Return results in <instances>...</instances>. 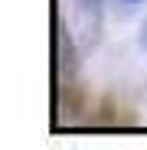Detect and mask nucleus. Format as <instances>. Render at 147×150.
<instances>
[{
  "mask_svg": "<svg viewBox=\"0 0 147 150\" xmlns=\"http://www.w3.org/2000/svg\"><path fill=\"white\" fill-rule=\"evenodd\" d=\"M105 0H72V13H75V26H79V39L85 46L98 42L102 36V23H105Z\"/></svg>",
  "mask_w": 147,
  "mask_h": 150,
  "instance_id": "f257e3e1",
  "label": "nucleus"
},
{
  "mask_svg": "<svg viewBox=\"0 0 147 150\" xmlns=\"http://www.w3.org/2000/svg\"><path fill=\"white\" fill-rule=\"evenodd\" d=\"M118 4H121V7H141L144 0H118Z\"/></svg>",
  "mask_w": 147,
  "mask_h": 150,
  "instance_id": "f03ea898",
  "label": "nucleus"
},
{
  "mask_svg": "<svg viewBox=\"0 0 147 150\" xmlns=\"http://www.w3.org/2000/svg\"><path fill=\"white\" fill-rule=\"evenodd\" d=\"M141 46L147 49V26H144V33H141Z\"/></svg>",
  "mask_w": 147,
  "mask_h": 150,
  "instance_id": "7ed1b4c3",
  "label": "nucleus"
}]
</instances>
